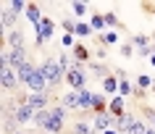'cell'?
Masks as SVG:
<instances>
[{
    "mask_svg": "<svg viewBox=\"0 0 155 134\" xmlns=\"http://www.w3.org/2000/svg\"><path fill=\"white\" fill-rule=\"evenodd\" d=\"M48 118H50V108H48V110H37V113H34V121H32V124L37 126V129H45Z\"/></svg>",
    "mask_w": 155,
    "mask_h": 134,
    "instance_id": "ffe728a7",
    "label": "cell"
},
{
    "mask_svg": "<svg viewBox=\"0 0 155 134\" xmlns=\"http://www.w3.org/2000/svg\"><path fill=\"white\" fill-rule=\"evenodd\" d=\"M34 71H37V66H34L32 60H26L24 66H21V68L16 71V74H18V82H24V84H26V82H29V76H32Z\"/></svg>",
    "mask_w": 155,
    "mask_h": 134,
    "instance_id": "2e32d148",
    "label": "cell"
},
{
    "mask_svg": "<svg viewBox=\"0 0 155 134\" xmlns=\"http://www.w3.org/2000/svg\"><path fill=\"white\" fill-rule=\"evenodd\" d=\"M40 71L45 74V79H48V84H50V87L61 84V79L66 76V71H63L61 66H58V60H53V58H45V60H42Z\"/></svg>",
    "mask_w": 155,
    "mask_h": 134,
    "instance_id": "6da1fadb",
    "label": "cell"
},
{
    "mask_svg": "<svg viewBox=\"0 0 155 134\" xmlns=\"http://www.w3.org/2000/svg\"><path fill=\"white\" fill-rule=\"evenodd\" d=\"M92 34H95V29H92L90 24L79 21V26H76V37H92Z\"/></svg>",
    "mask_w": 155,
    "mask_h": 134,
    "instance_id": "83f0119b",
    "label": "cell"
},
{
    "mask_svg": "<svg viewBox=\"0 0 155 134\" xmlns=\"http://www.w3.org/2000/svg\"><path fill=\"white\" fill-rule=\"evenodd\" d=\"M34 113H37V110H34L32 105H18L16 113H13V118H16L18 124H29V121H34Z\"/></svg>",
    "mask_w": 155,
    "mask_h": 134,
    "instance_id": "ba28073f",
    "label": "cell"
},
{
    "mask_svg": "<svg viewBox=\"0 0 155 134\" xmlns=\"http://www.w3.org/2000/svg\"><path fill=\"white\" fill-rule=\"evenodd\" d=\"M74 58H76V63H90L92 53H90V47H87L84 42H76V45H74Z\"/></svg>",
    "mask_w": 155,
    "mask_h": 134,
    "instance_id": "7c38bea8",
    "label": "cell"
},
{
    "mask_svg": "<svg viewBox=\"0 0 155 134\" xmlns=\"http://www.w3.org/2000/svg\"><path fill=\"white\" fill-rule=\"evenodd\" d=\"M103 18H105V26H110V29H121V21H118V16H116V11L103 13Z\"/></svg>",
    "mask_w": 155,
    "mask_h": 134,
    "instance_id": "44dd1931",
    "label": "cell"
},
{
    "mask_svg": "<svg viewBox=\"0 0 155 134\" xmlns=\"http://www.w3.org/2000/svg\"><path fill=\"white\" fill-rule=\"evenodd\" d=\"M66 82L71 84V90H84L87 87V74L82 68H68L66 71Z\"/></svg>",
    "mask_w": 155,
    "mask_h": 134,
    "instance_id": "3957f363",
    "label": "cell"
},
{
    "mask_svg": "<svg viewBox=\"0 0 155 134\" xmlns=\"http://www.w3.org/2000/svg\"><path fill=\"white\" fill-rule=\"evenodd\" d=\"M53 32H55V21H53V18L50 16H45L40 21V26H37V47H42V42L45 40H50V37H53Z\"/></svg>",
    "mask_w": 155,
    "mask_h": 134,
    "instance_id": "7a4b0ae2",
    "label": "cell"
},
{
    "mask_svg": "<svg viewBox=\"0 0 155 134\" xmlns=\"http://www.w3.org/2000/svg\"><path fill=\"white\" fill-rule=\"evenodd\" d=\"M103 134H118V132H116L113 126H110V129H105V132H103Z\"/></svg>",
    "mask_w": 155,
    "mask_h": 134,
    "instance_id": "74e56055",
    "label": "cell"
},
{
    "mask_svg": "<svg viewBox=\"0 0 155 134\" xmlns=\"http://www.w3.org/2000/svg\"><path fill=\"white\" fill-rule=\"evenodd\" d=\"M76 21H74V18H63V32L66 34H76Z\"/></svg>",
    "mask_w": 155,
    "mask_h": 134,
    "instance_id": "1f68e13d",
    "label": "cell"
},
{
    "mask_svg": "<svg viewBox=\"0 0 155 134\" xmlns=\"http://www.w3.org/2000/svg\"><path fill=\"white\" fill-rule=\"evenodd\" d=\"M139 55H142V58H150V55H153V47H142V50H139Z\"/></svg>",
    "mask_w": 155,
    "mask_h": 134,
    "instance_id": "8d00e7d4",
    "label": "cell"
},
{
    "mask_svg": "<svg viewBox=\"0 0 155 134\" xmlns=\"http://www.w3.org/2000/svg\"><path fill=\"white\" fill-rule=\"evenodd\" d=\"M26 18H29L34 26H40V21H42L45 16H42V11H40V5H37V3H29V5H26Z\"/></svg>",
    "mask_w": 155,
    "mask_h": 134,
    "instance_id": "4fadbf2b",
    "label": "cell"
},
{
    "mask_svg": "<svg viewBox=\"0 0 155 134\" xmlns=\"http://www.w3.org/2000/svg\"><path fill=\"white\" fill-rule=\"evenodd\" d=\"M124 100L126 97H121V95H116V97H110V105H108V113L113 118H121L124 113H126V108H124Z\"/></svg>",
    "mask_w": 155,
    "mask_h": 134,
    "instance_id": "9c48e42d",
    "label": "cell"
},
{
    "mask_svg": "<svg viewBox=\"0 0 155 134\" xmlns=\"http://www.w3.org/2000/svg\"><path fill=\"white\" fill-rule=\"evenodd\" d=\"M11 5V11H13V13H26V5H29V3H24V0H13V3H8Z\"/></svg>",
    "mask_w": 155,
    "mask_h": 134,
    "instance_id": "f1b7e54d",
    "label": "cell"
},
{
    "mask_svg": "<svg viewBox=\"0 0 155 134\" xmlns=\"http://www.w3.org/2000/svg\"><path fill=\"white\" fill-rule=\"evenodd\" d=\"M131 45H137L139 50L142 47H150V37H145V34H131Z\"/></svg>",
    "mask_w": 155,
    "mask_h": 134,
    "instance_id": "484cf974",
    "label": "cell"
},
{
    "mask_svg": "<svg viewBox=\"0 0 155 134\" xmlns=\"http://www.w3.org/2000/svg\"><path fill=\"white\" fill-rule=\"evenodd\" d=\"M0 84H3V90H16V84H18L16 68H11V66L0 68Z\"/></svg>",
    "mask_w": 155,
    "mask_h": 134,
    "instance_id": "277c9868",
    "label": "cell"
},
{
    "mask_svg": "<svg viewBox=\"0 0 155 134\" xmlns=\"http://www.w3.org/2000/svg\"><path fill=\"white\" fill-rule=\"evenodd\" d=\"M66 134H76V132H66Z\"/></svg>",
    "mask_w": 155,
    "mask_h": 134,
    "instance_id": "b9f144b4",
    "label": "cell"
},
{
    "mask_svg": "<svg viewBox=\"0 0 155 134\" xmlns=\"http://www.w3.org/2000/svg\"><path fill=\"white\" fill-rule=\"evenodd\" d=\"M61 105L66 110H79V90H68V92L61 97Z\"/></svg>",
    "mask_w": 155,
    "mask_h": 134,
    "instance_id": "52a82bcc",
    "label": "cell"
},
{
    "mask_svg": "<svg viewBox=\"0 0 155 134\" xmlns=\"http://www.w3.org/2000/svg\"><path fill=\"white\" fill-rule=\"evenodd\" d=\"M116 42H118V34H116V32H110V29L100 34V45H116Z\"/></svg>",
    "mask_w": 155,
    "mask_h": 134,
    "instance_id": "d4e9b609",
    "label": "cell"
},
{
    "mask_svg": "<svg viewBox=\"0 0 155 134\" xmlns=\"http://www.w3.org/2000/svg\"><path fill=\"white\" fill-rule=\"evenodd\" d=\"M118 95L126 97V95H134V87L129 84V79H118Z\"/></svg>",
    "mask_w": 155,
    "mask_h": 134,
    "instance_id": "cb8c5ba5",
    "label": "cell"
},
{
    "mask_svg": "<svg viewBox=\"0 0 155 134\" xmlns=\"http://www.w3.org/2000/svg\"><path fill=\"white\" fill-rule=\"evenodd\" d=\"M113 121L116 118L110 116V113H100V116H95V129H97V132H105V129L113 126Z\"/></svg>",
    "mask_w": 155,
    "mask_h": 134,
    "instance_id": "5bb4252c",
    "label": "cell"
},
{
    "mask_svg": "<svg viewBox=\"0 0 155 134\" xmlns=\"http://www.w3.org/2000/svg\"><path fill=\"white\" fill-rule=\"evenodd\" d=\"M137 87H139V90H147V87H153V76L139 74V76H137Z\"/></svg>",
    "mask_w": 155,
    "mask_h": 134,
    "instance_id": "f546056e",
    "label": "cell"
},
{
    "mask_svg": "<svg viewBox=\"0 0 155 134\" xmlns=\"http://www.w3.org/2000/svg\"><path fill=\"white\" fill-rule=\"evenodd\" d=\"M150 90H153V92H155V79H153V87H150Z\"/></svg>",
    "mask_w": 155,
    "mask_h": 134,
    "instance_id": "60d3db41",
    "label": "cell"
},
{
    "mask_svg": "<svg viewBox=\"0 0 155 134\" xmlns=\"http://www.w3.org/2000/svg\"><path fill=\"white\" fill-rule=\"evenodd\" d=\"M58 66L63 68V71H68V68H71V60L66 58V55H61V58H58Z\"/></svg>",
    "mask_w": 155,
    "mask_h": 134,
    "instance_id": "e575fe53",
    "label": "cell"
},
{
    "mask_svg": "<svg viewBox=\"0 0 155 134\" xmlns=\"http://www.w3.org/2000/svg\"><path fill=\"white\" fill-rule=\"evenodd\" d=\"M71 132H76V134H95V126L87 124V121H76Z\"/></svg>",
    "mask_w": 155,
    "mask_h": 134,
    "instance_id": "7402d4cb",
    "label": "cell"
},
{
    "mask_svg": "<svg viewBox=\"0 0 155 134\" xmlns=\"http://www.w3.org/2000/svg\"><path fill=\"white\" fill-rule=\"evenodd\" d=\"M0 21H3V26H13V21H16V13L11 11V5H5V8H3V16H0Z\"/></svg>",
    "mask_w": 155,
    "mask_h": 134,
    "instance_id": "603a6c76",
    "label": "cell"
},
{
    "mask_svg": "<svg viewBox=\"0 0 155 134\" xmlns=\"http://www.w3.org/2000/svg\"><path fill=\"white\" fill-rule=\"evenodd\" d=\"M145 110V118H150V124H155V110L153 108H142Z\"/></svg>",
    "mask_w": 155,
    "mask_h": 134,
    "instance_id": "d590c367",
    "label": "cell"
},
{
    "mask_svg": "<svg viewBox=\"0 0 155 134\" xmlns=\"http://www.w3.org/2000/svg\"><path fill=\"white\" fill-rule=\"evenodd\" d=\"M42 132H48V134H61V132H63V121L50 113V118H48V124H45V129H42Z\"/></svg>",
    "mask_w": 155,
    "mask_h": 134,
    "instance_id": "9a60e30c",
    "label": "cell"
},
{
    "mask_svg": "<svg viewBox=\"0 0 155 134\" xmlns=\"http://www.w3.org/2000/svg\"><path fill=\"white\" fill-rule=\"evenodd\" d=\"M150 63L155 66V47H153V55H150Z\"/></svg>",
    "mask_w": 155,
    "mask_h": 134,
    "instance_id": "f35d334b",
    "label": "cell"
},
{
    "mask_svg": "<svg viewBox=\"0 0 155 134\" xmlns=\"http://www.w3.org/2000/svg\"><path fill=\"white\" fill-rule=\"evenodd\" d=\"M8 45H11V50H24L26 45H24V37L18 32H11L8 34Z\"/></svg>",
    "mask_w": 155,
    "mask_h": 134,
    "instance_id": "d6986e66",
    "label": "cell"
},
{
    "mask_svg": "<svg viewBox=\"0 0 155 134\" xmlns=\"http://www.w3.org/2000/svg\"><path fill=\"white\" fill-rule=\"evenodd\" d=\"M71 11H74L76 18H84L87 16V3H79V0H76V3H71Z\"/></svg>",
    "mask_w": 155,
    "mask_h": 134,
    "instance_id": "4316f807",
    "label": "cell"
},
{
    "mask_svg": "<svg viewBox=\"0 0 155 134\" xmlns=\"http://www.w3.org/2000/svg\"><path fill=\"white\" fill-rule=\"evenodd\" d=\"M103 90H105V95H116L118 92V79L110 76V74H105L103 76Z\"/></svg>",
    "mask_w": 155,
    "mask_h": 134,
    "instance_id": "e0dca14e",
    "label": "cell"
},
{
    "mask_svg": "<svg viewBox=\"0 0 155 134\" xmlns=\"http://www.w3.org/2000/svg\"><path fill=\"white\" fill-rule=\"evenodd\" d=\"M92 105H95V92H90L87 87L79 90V110H90L92 113Z\"/></svg>",
    "mask_w": 155,
    "mask_h": 134,
    "instance_id": "30bf717a",
    "label": "cell"
},
{
    "mask_svg": "<svg viewBox=\"0 0 155 134\" xmlns=\"http://www.w3.org/2000/svg\"><path fill=\"white\" fill-rule=\"evenodd\" d=\"M153 37H155V32H153Z\"/></svg>",
    "mask_w": 155,
    "mask_h": 134,
    "instance_id": "7bdbcfd3",
    "label": "cell"
},
{
    "mask_svg": "<svg viewBox=\"0 0 155 134\" xmlns=\"http://www.w3.org/2000/svg\"><path fill=\"white\" fill-rule=\"evenodd\" d=\"M134 121H137V118L131 116V113H124L121 118H116V121H113V129H116L118 134H126V132H129V126L134 124Z\"/></svg>",
    "mask_w": 155,
    "mask_h": 134,
    "instance_id": "8fae6325",
    "label": "cell"
},
{
    "mask_svg": "<svg viewBox=\"0 0 155 134\" xmlns=\"http://www.w3.org/2000/svg\"><path fill=\"white\" fill-rule=\"evenodd\" d=\"M145 134H155V129H147V132H145Z\"/></svg>",
    "mask_w": 155,
    "mask_h": 134,
    "instance_id": "ab89813d",
    "label": "cell"
},
{
    "mask_svg": "<svg viewBox=\"0 0 155 134\" xmlns=\"http://www.w3.org/2000/svg\"><path fill=\"white\" fill-rule=\"evenodd\" d=\"M121 55H126V58L134 55V45H131V42H124V45H121Z\"/></svg>",
    "mask_w": 155,
    "mask_h": 134,
    "instance_id": "d6a6232c",
    "label": "cell"
},
{
    "mask_svg": "<svg viewBox=\"0 0 155 134\" xmlns=\"http://www.w3.org/2000/svg\"><path fill=\"white\" fill-rule=\"evenodd\" d=\"M61 45H63V47H71V50H74V45H76V42H74V34H63V37H61Z\"/></svg>",
    "mask_w": 155,
    "mask_h": 134,
    "instance_id": "836d02e7",
    "label": "cell"
},
{
    "mask_svg": "<svg viewBox=\"0 0 155 134\" xmlns=\"http://www.w3.org/2000/svg\"><path fill=\"white\" fill-rule=\"evenodd\" d=\"M26 87H29V90H32V92H48V79H45V74H42L40 68H37V71H34L32 76H29V82H26Z\"/></svg>",
    "mask_w": 155,
    "mask_h": 134,
    "instance_id": "5b68a950",
    "label": "cell"
},
{
    "mask_svg": "<svg viewBox=\"0 0 155 134\" xmlns=\"http://www.w3.org/2000/svg\"><path fill=\"white\" fill-rule=\"evenodd\" d=\"M90 26L95 29V32H108V26H105V18H103V13H92V18H90Z\"/></svg>",
    "mask_w": 155,
    "mask_h": 134,
    "instance_id": "ac0fdd59",
    "label": "cell"
},
{
    "mask_svg": "<svg viewBox=\"0 0 155 134\" xmlns=\"http://www.w3.org/2000/svg\"><path fill=\"white\" fill-rule=\"evenodd\" d=\"M16 134H21V132H16Z\"/></svg>",
    "mask_w": 155,
    "mask_h": 134,
    "instance_id": "ee69618b",
    "label": "cell"
},
{
    "mask_svg": "<svg viewBox=\"0 0 155 134\" xmlns=\"http://www.w3.org/2000/svg\"><path fill=\"white\" fill-rule=\"evenodd\" d=\"M145 132H147V126H145V124H142V121L137 118V121H134V124L129 126V132H126V134H145Z\"/></svg>",
    "mask_w": 155,
    "mask_h": 134,
    "instance_id": "4dcf8cb0",
    "label": "cell"
},
{
    "mask_svg": "<svg viewBox=\"0 0 155 134\" xmlns=\"http://www.w3.org/2000/svg\"><path fill=\"white\" fill-rule=\"evenodd\" d=\"M26 105H32L34 110H48V92H29Z\"/></svg>",
    "mask_w": 155,
    "mask_h": 134,
    "instance_id": "8992f818",
    "label": "cell"
}]
</instances>
